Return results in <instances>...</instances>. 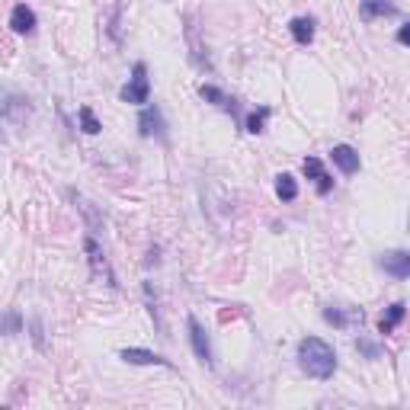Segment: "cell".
Wrapping results in <instances>:
<instances>
[{
    "mask_svg": "<svg viewBox=\"0 0 410 410\" xmlns=\"http://www.w3.org/2000/svg\"><path fill=\"white\" fill-rule=\"evenodd\" d=\"M298 362H302L305 372H308L311 378H318V382L334 378V372H336L334 346L327 343V340H321V336H305L302 343H298Z\"/></svg>",
    "mask_w": 410,
    "mask_h": 410,
    "instance_id": "1",
    "label": "cell"
},
{
    "mask_svg": "<svg viewBox=\"0 0 410 410\" xmlns=\"http://www.w3.org/2000/svg\"><path fill=\"white\" fill-rule=\"evenodd\" d=\"M119 96H122V103H135V106H138V103H148L151 84H148V65H144V61H135L132 80L119 90Z\"/></svg>",
    "mask_w": 410,
    "mask_h": 410,
    "instance_id": "2",
    "label": "cell"
},
{
    "mask_svg": "<svg viewBox=\"0 0 410 410\" xmlns=\"http://www.w3.org/2000/svg\"><path fill=\"white\" fill-rule=\"evenodd\" d=\"M164 116H160V109L157 106H148L142 112V116H138V132H142V138H164Z\"/></svg>",
    "mask_w": 410,
    "mask_h": 410,
    "instance_id": "3",
    "label": "cell"
},
{
    "mask_svg": "<svg viewBox=\"0 0 410 410\" xmlns=\"http://www.w3.org/2000/svg\"><path fill=\"white\" fill-rule=\"evenodd\" d=\"M378 266L394 279H407L410 276V253L407 250H391V253H385V257L378 259Z\"/></svg>",
    "mask_w": 410,
    "mask_h": 410,
    "instance_id": "4",
    "label": "cell"
},
{
    "mask_svg": "<svg viewBox=\"0 0 410 410\" xmlns=\"http://www.w3.org/2000/svg\"><path fill=\"white\" fill-rule=\"evenodd\" d=\"M119 356H122L128 366H164V368H170V359H164V356H157V352H151V350H142V346H126Z\"/></svg>",
    "mask_w": 410,
    "mask_h": 410,
    "instance_id": "5",
    "label": "cell"
},
{
    "mask_svg": "<svg viewBox=\"0 0 410 410\" xmlns=\"http://www.w3.org/2000/svg\"><path fill=\"white\" fill-rule=\"evenodd\" d=\"M186 324H189V343H193L196 356L202 362H212V343H209V336H205V330H202V324L196 318H189Z\"/></svg>",
    "mask_w": 410,
    "mask_h": 410,
    "instance_id": "6",
    "label": "cell"
},
{
    "mask_svg": "<svg viewBox=\"0 0 410 410\" xmlns=\"http://www.w3.org/2000/svg\"><path fill=\"white\" fill-rule=\"evenodd\" d=\"M324 321H327V324H334V327H340V330H346V327H352V324H362V311L352 308L350 314H346L343 308L327 305V308H324Z\"/></svg>",
    "mask_w": 410,
    "mask_h": 410,
    "instance_id": "7",
    "label": "cell"
},
{
    "mask_svg": "<svg viewBox=\"0 0 410 410\" xmlns=\"http://www.w3.org/2000/svg\"><path fill=\"white\" fill-rule=\"evenodd\" d=\"M330 157H334V164L343 170L346 176H352L359 170V154H356V148H350V144H336L334 151H330Z\"/></svg>",
    "mask_w": 410,
    "mask_h": 410,
    "instance_id": "8",
    "label": "cell"
},
{
    "mask_svg": "<svg viewBox=\"0 0 410 410\" xmlns=\"http://www.w3.org/2000/svg\"><path fill=\"white\" fill-rule=\"evenodd\" d=\"M10 26H13V33H19V35L35 33V13L26 7V3H17L13 13H10Z\"/></svg>",
    "mask_w": 410,
    "mask_h": 410,
    "instance_id": "9",
    "label": "cell"
},
{
    "mask_svg": "<svg viewBox=\"0 0 410 410\" xmlns=\"http://www.w3.org/2000/svg\"><path fill=\"white\" fill-rule=\"evenodd\" d=\"M362 10V19H378V17H394L398 7H394L391 0H362L359 3Z\"/></svg>",
    "mask_w": 410,
    "mask_h": 410,
    "instance_id": "10",
    "label": "cell"
},
{
    "mask_svg": "<svg viewBox=\"0 0 410 410\" xmlns=\"http://www.w3.org/2000/svg\"><path fill=\"white\" fill-rule=\"evenodd\" d=\"M302 167H305V173H308L314 183H318V193H321V196L330 193V186H334V183H330V176L324 173V167H321V160H318V157H305Z\"/></svg>",
    "mask_w": 410,
    "mask_h": 410,
    "instance_id": "11",
    "label": "cell"
},
{
    "mask_svg": "<svg viewBox=\"0 0 410 410\" xmlns=\"http://www.w3.org/2000/svg\"><path fill=\"white\" fill-rule=\"evenodd\" d=\"M84 250L90 253V263H93V269H96V273H103V276H106V282H109V285H116V276H112V273H109V266H106V257H103L100 244L93 241V237H87V241H84Z\"/></svg>",
    "mask_w": 410,
    "mask_h": 410,
    "instance_id": "12",
    "label": "cell"
},
{
    "mask_svg": "<svg viewBox=\"0 0 410 410\" xmlns=\"http://www.w3.org/2000/svg\"><path fill=\"white\" fill-rule=\"evenodd\" d=\"M289 33H292V39L298 45H308L311 39H314V19L311 17H295L292 23H289Z\"/></svg>",
    "mask_w": 410,
    "mask_h": 410,
    "instance_id": "13",
    "label": "cell"
},
{
    "mask_svg": "<svg viewBox=\"0 0 410 410\" xmlns=\"http://www.w3.org/2000/svg\"><path fill=\"white\" fill-rule=\"evenodd\" d=\"M401 321H404V302H394L391 308H388V314H382V321H378V334L388 336Z\"/></svg>",
    "mask_w": 410,
    "mask_h": 410,
    "instance_id": "14",
    "label": "cell"
},
{
    "mask_svg": "<svg viewBox=\"0 0 410 410\" xmlns=\"http://www.w3.org/2000/svg\"><path fill=\"white\" fill-rule=\"evenodd\" d=\"M276 196L282 202H295V199H298V183H295V176H289V173H279L276 176Z\"/></svg>",
    "mask_w": 410,
    "mask_h": 410,
    "instance_id": "15",
    "label": "cell"
},
{
    "mask_svg": "<svg viewBox=\"0 0 410 410\" xmlns=\"http://www.w3.org/2000/svg\"><path fill=\"white\" fill-rule=\"evenodd\" d=\"M77 119H80V128H84L87 135H100V119L93 116V109L90 106H80V112H77Z\"/></svg>",
    "mask_w": 410,
    "mask_h": 410,
    "instance_id": "16",
    "label": "cell"
},
{
    "mask_svg": "<svg viewBox=\"0 0 410 410\" xmlns=\"http://www.w3.org/2000/svg\"><path fill=\"white\" fill-rule=\"evenodd\" d=\"M266 116H269V109H266V106L257 109V112H250V116H247L244 128H247L250 135H259V132H263V126H266Z\"/></svg>",
    "mask_w": 410,
    "mask_h": 410,
    "instance_id": "17",
    "label": "cell"
},
{
    "mask_svg": "<svg viewBox=\"0 0 410 410\" xmlns=\"http://www.w3.org/2000/svg\"><path fill=\"white\" fill-rule=\"evenodd\" d=\"M199 93H202V100H212L215 106H228V103H231V100L225 96V93L218 90V87H209V84H202V87H199Z\"/></svg>",
    "mask_w": 410,
    "mask_h": 410,
    "instance_id": "18",
    "label": "cell"
},
{
    "mask_svg": "<svg viewBox=\"0 0 410 410\" xmlns=\"http://www.w3.org/2000/svg\"><path fill=\"white\" fill-rule=\"evenodd\" d=\"M356 346H359V350H362V352H366L368 359H378V352H382V350H378V346H375V343H366V340H359V343H356Z\"/></svg>",
    "mask_w": 410,
    "mask_h": 410,
    "instance_id": "19",
    "label": "cell"
},
{
    "mask_svg": "<svg viewBox=\"0 0 410 410\" xmlns=\"http://www.w3.org/2000/svg\"><path fill=\"white\" fill-rule=\"evenodd\" d=\"M398 42H401V45L410 42V29H407V26H401V29H398Z\"/></svg>",
    "mask_w": 410,
    "mask_h": 410,
    "instance_id": "20",
    "label": "cell"
}]
</instances>
